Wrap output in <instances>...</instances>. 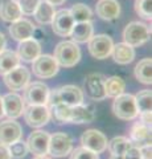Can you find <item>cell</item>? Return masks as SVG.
<instances>
[{"instance_id":"b9f144b4","label":"cell","mask_w":152,"mask_h":159,"mask_svg":"<svg viewBox=\"0 0 152 159\" xmlns=\"http://www.w3.org/2000/svg\"><path fill=\"white\" fill-rule=\"evenodd\" d=\"M4 117V107H3V97L0 96V121Z\"/></svg>"},{"instance_id":"8d00e7d4","label":"cell","mask_w":152,"mask_h":159,"mask_svg":"<svg viewBox=\"0 0 152 159\" xmlns=\"http://www.w3.org/2000/svg\"><path fill=\"white\" fill-rule=\"evenodd\" d=\"M139 152H140L141 159H152V147H151V145H144V146L139 147Z\"/></svg>"},{"instance_id":"ffe728a7","label":"cell","mask_w":152,"mask_h":159,"mask_svg":"<svg viewBox=\"0 0 152 159\" xmlns=\"http://www.w3.org/2000/svg\"><path fill=\"white\" fill-rule=\"evenodd\" d=\"M97 16L106 21H111L119 17L120 6L118 0H99L95 6Z\"/></svg>"},{"instance_id":"52a82bcc","label":"cell","mask_w":152,"mask_h":159,"mask_svg":"<svg viewBox=\"0 0 152 159\" xmlns=\"http://www.w3.org/2000/svg\"><path fill=\"white\" fill-rule=\"evenodd\" d=\"M58 66L57 61L53 56L49 54H40L35 61H32V72L36 77L41 80L52 78L58 73Z\"/></svg>"},{"instance_id":"e0dca14e","label":"cell","mask_w":152,"mask_h":159,"mask_svg":"<svg viewBox=\"0 0 152 159\" xmlns=\"http://www.w3.org/2000/svg\"><path fill=\"white\" fill-rule=\"evenodd\" d=\"M35 25L31 20L28 19H23L20 17L16 21L11 23V27H9V34L12 36L13 40L16 41H24L27 39H31L33 36V32H35Z\"/></svg>"},{"instance_id":"cb8c5ba5","label":"cell","mask_w":152,"mask_h":159,"mask_svg":"<svg viewBox=\"0 0 152 159\" xmlns=\"http://www.w3.org/2000/svg\"><path fill=\"white\" fill-rule=\"evenodd\" d=\"M23 16L17 0H2L0 2V17L7 23H13Z\"/></svg>"},{"instance_id":"5bb4252c","label":"cell","mask_w":152,"mask_h":159,"mask_svg":"<svg viewBox=\"0 0 152 159\" xmlns=\"http://www.w3.org/2000/svg\"><path fill=\"white\" fill-rule=\"evenodd\" d=\"M49 138L50 134L42 130H36L29 134L27 139V147L28 151L32 152L35 157H41L48 154V146H49Z\"/></svg>"},{"instance_id":"8fae6325","label":"cell","mask_w":152,"mask_h":159,"mask_svg":"<svg viewBox=\"0 0 152 159\" xmlns=\"http://www.w3.org/2000/svg\"><path fill=\"white\" fill-rule=\"evenodd\" d=\"M105 80L106 77L102 73H90L85 78V92L87 97L93 101H103L106 97L105 93Z\"/></svg>"},{"instance_id":"603a6c76","label":"cell","mask_w":152,"mask_h":159,"mask_svg":"<svg viewBox=\"0 0 152 159\" xmlns=\"http://www.w3.org/2000/svg\"><path fill=\"white\" fill-rule=\"evenodd\" d=\"M111 56L116 64H119V65H127V64L134 61L135 49L126 43H118V44H114V47H112Z\"/></svg>"},{"instance_id":"1f68e13d","label":"cell","mask_w":152,"mask_h":159,"mask_svg":"<svg viewBox=\"0 0 152 159\" xmlns=\"http://www.w3.org/2000/svg\"><path fill=\"white\" fill-rule=\"evenodd\" d=\"M135 12L141 19L150 20L152 17V0H135Z\"/></svg>"},{"instance_id":"836d02e7","label":"cell","mask_w":152,"mask_h":159,"mask_svg":"<svg viewBox=\"0 0 152 159\" xmlns=\"http://www.w3.org/2000/svg\"><path fill=\"white\" fill-rule=\"evenodd\" d=\"M69 159H99V157H98V154L81 146V147H77L76 150L70 151Z\"/></svg>"},{"instance_id":"4316f807","label":"cell","mask_w":152,"mask_h":159,"mask_svg":"<svg viewBox=\"0 0 152 159\" xmlns=\"http://www.w3.org/2000/svg\"><path fill=\"white\" fill-rule=\"evenodd\" d=\"M124 89H126V82L122 77H118V76H112L105 80V93H106V97H110V98H115L118 96L124 93Z\"/></svg>"},{"instance_id":"44dd1931","label":"cell","mask_w":152,"mask_h":159,"mask_svg":"<svg viewBox=\"0 0 152 159\" xmlns=\"http://www.w3.org/2000/svg\"><path fill=\"white\" fill-rule=\"evenodd\" d=\"M94 118H95V110L93 106H87V105H83V103L70 106L69 123H77V125L90 123L94 121Z\"/></svg>"},{"instance_id":"f35d334b","label":"cell","mask_w":152,"mask_h":159,"mask_svg":"<svg viewBox=\"0 0 152 159\" xmlns=\"http://www.w3.org/2000/svg\"><path fill=\"white\" fill-rule=\"evenodd\" d=\"M140 116V121L145 123L147 126H150L151 127V121H152V113L151 111H145V113H140L139 114Z\"/></svg>"},{"instance_id":"5b68a950","label":"cell","mask_w":152,"mask_h":159,"mask_svg":"<svg viewBox=\"0 0 152 159\" xmlns=\"http://www.w3.org/2000/svg\"><path fill=\"white\" fill-rule=\"evenodd\" d=\"M23 116L27 125L33 129L45 126L50 121V113L46 105H27L24 106Z\"/></svg>"},{"instance_id":"9a60e30c","label":"cell","mask_w":152,"mask_h":159,"mask_svg":"<svg viewBox=\"0 0 152 159\" xmlns=\"http://www.w3.org/2000/svg\"><path fill=\"white\" fill-rule=\"evenodd\" d=\"M23 137V129L15 119H6L0 122V143L9 146Z\"/></svg>"},{"instance_id":"d6a6232c","label":"cell","mask_w":152,"mask_h":159,"mask_svg":"<svg viewBox=\"0 0 152 159\" xmlns=\"http://www.w3.org/2000/svg\"><path fill=\"white\" fill-rule=\"evenodd\" d=\"M8 148H9V152H11V157L15 159H23V158H25V155L28 154L27 142L21 141V139L11 143V145L8 146Z\"/></svg>"},{"instance_id":"484cf974","label":"cell","mask_w":152,"mask_h":159,"mask_svg":"<svg viewBox=\"0 0 152 159\" xmlns=\"http://www.w3.org/2000/svg\"><path fill=\"white\" fill-rule=\"evenodd\" d=\"M54 6H52V4H49L48 2L45 0H40V3H38V6L36 8L35 13H33V16H35V20L41 24V25H46V24H50L52 23V19L54 16Z\"/></svg>"},{"instance_id":"f1b7e54d","label":"cell","mask_w":152,"mask_h":159,"mask_svg":"<svg viewBox=\"0 0 152 159\" xmlns=\"http://www.w3.org/2000/svg\"><path fill=\"white\" fill-rule=\"evenodd\" d=\"M130 147H132V143L128 138L126 137H115L112 138L110 142H107V148L111 155H123V154L128 150Z\"/></svg>"},{"instance_id":"ab89813d","label":"cell","mask_w":152,"mask_h":159,"mask_svg":"<svg viewBox=\"0 0 152 159\" xmlns=\"http://www.w3.org/2000/svg\"><path fill=\"white\" fill-rule=\"evenodd\" d=\"M6 45H7V40H6V36L0 32V53H2L4 49H6Z\"/></svg>"},{"instance_id":"277c9868","label":"cell","mask_w":152,"mask_h":159,"mask_svg":"<svg viewBox=\"0 0 152 159\" xmlns=\"http://www.w3.org/2000/svg\"><path fill=\"white\" fill-rule=\"evenodd\" d=\"M151 28L144 23L140 21H131L126 25L123 31V40L132 48L140 47L150 40Z\"/></svg>"},{"instance_id":"f546056e","label":"cell","mask_w":152,"mask_h":159,"mask_svg":"<svg viewBox=\"0 0 152 159\" xmlns=\"http://www.w3.org/2000/svg\"><path fill=\"white\" fill-rule=\"evenodd\" d=\"M135 97V103H136V109L138 113H145V111H151L152 110V92L148 89L140 90Z\"/></svg>"},{"instance_id":"4fadbf2b","label":"cell","mask_w":152,"mask_h":159,"mask_svg":"<svg viewBox=\"0 0 152 159\" xmlns=\"http://www.w3.org/2000/svg\"><path fill=\"white\" fill-rule=\"evenodd\" d=\"M50 24L53 32L56 34L61 37H66L72 32V28L74 25V19H73L69 9H60V11L54 12Z\"/></svg>"},{"instance_id":"7402d4cb","label":"cell","mask_w":152,"mask_h":159,"mask_svg":"<svg viewBox=\"0 0 152 159\" xmlns=\"http://www.w3.org/2000/svg\"><path fill=\"white\" fill-rule=\"evenodd\" d=\"M93 34H94L93 23L81 21V23H74L69 36L72 37V41H74L76 44H83V43L89 41Z\"/></svg>"},{"instance_id":"e575fe53","label":"cell","mask_w":152,"mask_h":159,"mask_svg":"<svg viewBox=\"0 0 152 159\" xmlns=\"http://www.w3.org/2000/svg\"><path fill=\"white\" fill-rule=\"evenodd\" d=\"M38 3H40V0H17V4L23 15H33Z\"/></svg>"},{"instance_id":"83f0119b","label":"cell","mask_w":152,"mask_h":159,"mask_svg":"<svg viewBox=\"0 0 152 159\" xmlns=\"http://www.w3.org/2000/svg\"><path fill=\"white\" fill-rule=\"evenodd\" d=\"M17 65H20V57L17 56L16 52L4 49L0 53V74L2 76H4L7 72L12 70Z\"/></svg>"},{"instance_id":"4dcf8cb0","label":"cell","mask_w":152,"mask_h":159,"mask_svg":"<svg viewBox=\"0 0 152 159\" xmlns=\"http://www.w3.org/2000/svg\"><path fill=\"white\" fill-rule=\"evenodd\" d=\"M70 13L73 19H74V23H81V21H91L93 19V12L91 9L83 3H77L74 4L70 9Z\"/></svg>"},{"instance_id":"ac0fdd59","label":"cell","mask_w":152,"mask_h":159,"mask_svg":"<svg viewBox=\"0 0 152 159\" xmlns=\"http://www.w3.org/2000/svg\"><path fill=\"white\" fill-rule=\"evenodd\" d=\"M130 141L132 146L141 147L144 145H151V127L143 122H135L130 130Z\"/></svg>"},{"instance_id":"60d3db41","label":"cell","mask_w":152,"mask_h":159,"mask_svg":"<svg viewBox=\"0 0 152 159\" xmlns=\"http://www.w3.org/2000/svg\"><path fill=\"white\" fill-rule=\"evenodd\" d=\"M45 2H48L49 4H52V6H61V4H63L66 2V0H45Z\"/></svg>"},{"instance_id":"d590c367","label":"cell","mask_w":152,"mask_h":159,"mask_svg":"<svg viewBox=\"0 0 152 159\" xmlns=\"http://www.w3.org/2000/svg\"><path fill=\"white\" fill-rule=\"evenodd\" d=\"M123 159H141L140 158V152H139V148L132 146L123 154Z\"/></svg>"},{"instance_id":"d6986e66","label":"cell","mask_w":152,"mask_h":159,"mask_svg":"<svg viewBox=\"0 0 152 159\" xmlns=\"http://www.w3.org/2000/svg\"><path fill=\"white\" fill-rule=\"evenodd\" d=\"M41 54V45L40 43L35 40L33 37L27 39L24 41H20L17 49V56L20 60L27 62H32Z\"/></svg>"},{"instance_id":"6da1fadb","label":"cell","mask_w":152,"mask_h":159,"mask_svg":"<svg viewBox=\"0 0 152 159\" xmlns=\"http://www.w3.org/2000/svg\"><path fill=\"white\" fill-rule=\"evenodd\" d=\"M56 103H65L69 106L81 105V103H83L82 89L76 85H63L49 92L46 106L56 105Z\"/></svg>"},{"instance_id":"d4e9b609","label":"cell","mask_w":152,"mask_h":159,"mask_svg":"<svg viewBox=\"0 0 152 159\" xmlns=\"http://www.w3.org/2000/svg\"><path fill=\"white\" fill-rule=\"evenodd\" d=\"M134 73L139 82L144 84V85H151L152 84V60L151 58L140 60L136 64Z\"/></svg>"},{"instance_id":"7c38bea8","label":"cell","mask_w":152,"mask_h":159,"mask_svg":"<svg viewBox=\"0 0 152 159\" xmlns=\"http://www.w3.org/2000/svg\"><path fill=\"white\" fill-rule=\"evenodd\" d=\"M107 142L109 141H107L106 135L97 129H89L81 137V146L95 154H102L106 151Z\"/></svg>"},{"instance_id":"8992f818","label":"cell","mask_w":152,"mask_h":159,"mask_svg":"<svg viewBox=\"0 0 152 159\" xmlns=\"http://www.w3.org/2000/svg\"><path fill=\"white\" fill-rule=\"evenodd\" d=\"M23 90V101L25 105H46L50 90L44 82H29Z\"/></svg>"},{"instance_id":"2e32d148","label":"cell","mask_w":152,"mask_h":159,"mask_svg":"<svg viewBox=\"0 0 152 159\" xmlns=\"http://www.w3.org/2000/svg\"><path fill=\"white\" fill-rule=\"evenodd\" d=\"M25 103L23 101V97L19 96L16 92H11L3 97V107L4 116L11 119H16L23 116V110Z\"/></svg>"},{"instance_id":"30bf717a","label":"cell","mask_w":152,"mask_h":159,"mask_svg":"<svg viewBox=\"0 0 152 159\" xmlns=\"http://www.w3.org/2000/svg\"><path fill=\"white\" fill-rule=\"evenodd\" d=\"M89 52L94 58L97 60H105L111 54L112 47V39L107 34H93L89 40Z\"/></svg>"},{"instance_id":"7bdbcfd3","label":"cell","mask_w":152,"mask_h":159,"mask_svg":"<svg viewBox=\"0 0 152 159\" xmlns=\"http://www.w3.org/2000/svg\"><path fill=\"white\" fill-rule=\"evenodd\" d=\"M33 159H52V158H49V157H46V155H41V157H35Z\"/></svg>"},{"instance_id":"9c48e42d","label":"cell","mask_w":152,"mask_h":159,"mask_svg":"<svg viewBox=\"0 0 152 159\" xmlns=\"http://www.w3.org/2000/svg\"><path fill=\"white\" fill-rule=\"evenodd\" d=\"M29 80H31V72L28 68L21 65H17L4 74V84L12 92L23 90L29 84Z\"/></svg>"},{"instance_id":"ba28073f","label":"cell","mask_w":152,"mask_h":159,"mask_svg":"<svg viewBox=\"0 0 152 159\" xmlns=\"http://www.w3.org/2000/svg\"><path fill=\"white\" fill-rule=\"evenodd\" d=\"M73 150L72 138L65 133H54L49 138L48 154L54 158H63Z\"/></svg>"},{"instance_id":"74e56055","label":"cell","mask_w":152,"mask_h":159,"mask_svg":"<svg viewBox=\"0 0 152 159\" xmlns=\"http://www.w3.org/2000/svg\"><path fill=\"white\" fill-rule=\"evenodd\" d=\"M0 159H12L8 146L3 143H0Z\"/></svg>"},{"instance_id":"7a4b0ae2","label":"cell","mask_w":152,"mask_h":159,"mask_svg":"<svg viewBox=\"0 0 152 159\" xmlns=\"http://www.w3.org/2000/svg\"><path fill=\"white\" fill-rule=\"evenodd\" d=\"M54 60L58 66L73 68L81 60V49L74 41H61L54 48Z\"/></svg>"},{"instance_id":"3957f363","label":"cell","mask_w":152,"mask_h":159,"mask_svg":"<svg viewBox=\"0 0 152 159\" xmlns=\"http://www.w3.org/2000/svg\"><path fill=\"white\" fill-rule=\"evenodd\" d=\"M112 113L116 118L122 121H132L139 116L138 109H136L135 97L132 94H120L114 98L112 102Z\"/></svg>"},{"instance_id":"ee69618b","label":"cell","mask_w":152,"mask_h":159,"mask_svg":"<svg viewBox=\"0 0 152 159\" xmlns=\"http://www.w3.org/2000/svg\"><path fill=\"white\" fill-rule=\"evenodd\" d=\"M110 159H123V155H120V157H118V155H111Z\"/></svg>"}]
</instances>
